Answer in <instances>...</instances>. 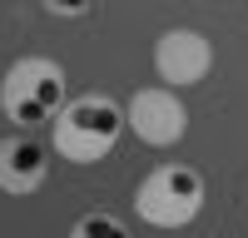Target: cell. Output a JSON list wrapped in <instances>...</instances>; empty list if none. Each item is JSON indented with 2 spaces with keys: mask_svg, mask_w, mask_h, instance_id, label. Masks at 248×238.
I'll use <instances>...</instances> for the list:
<instances>
[{
  "mask_svg": "<svg viewBox=\"0 0 248 238\" xmlns=\"http://www.w3.org/2000/svg\"><path fill=\"white\" fill-rule=\"evenodd\" d=\"M124 124L129 119L109 94H79V99H65V109L50 119V139L60 159H70V164H99L119 144Z\"/></svg>",
  "mask_w": 248,
  "mask_h": 238,
  "instance_id": "obj_1",
  "label": "cell"
},
{
  "mask_svg": "<svg viewBox=\"0 0 248 238\" xmlns=\"http://www.w3.org/2000/svg\"><path fill=\"white\" fill-rule=\"evenodd\" d=\"M134 213L149 228H184L203 213V174L189 164H159L139 178Z\"/></svg>",
  "mask_w": 248,
  "mask_h": 238,
  "instance_id": "obj_2",
  "label": "cell"
},
{
  "mask_svg": "<svg viewBox=\"0 0 248 238\" xmlns=\"http://www.w3.org/2000/svg\"><path fill=\"white\" fill-rule=\"evenodd\" d=\"M0 109L20 129L40 124V119H55L65 109V70H60V60H45V55L15 60L5 70V79H0Z\"/></svg>",
  "mask_w": 248,
  "mask_h": 238,
  "instance_id": "obj_3",
  "label": "cell"
},
{
  "mask_svg": "<svg viewBox=\"0 0 248 238\" xmlns=\"http://www.w3.org/2000/svg\"><path fill=\"white\" fill-rule=\"evenodd\" d=\"M124 119H129V129L149 149H169V144L184 139V129H189V109H184L179 89H169V85H144V89H134L129 104H124Z\"/></svg>",
  "mask_w": 248,
  "mask_h": 238,
  "instance_id": "obj_4",
  "label": "cell"
},
{
  "mask_svg": "<svg viewBox=\"0 0 248 238\" xmlns=\"http://www.w3.org/2000/svg\"><path fill=\"white\" fill-rule=\"evenodd\" d=\"M214 70V45L203 30H189V25H174L154 40V74L164 79L169 89H189L199 85L203 74Z\"/></svg>",
  "mask_w": 248,
  "mask_h": 238,
  "instance_id": "obj_5",
  "label": "cell"
},
{
  "mask_svg": "<svg viewBox=\"0 0 248 238\" xmlns=\"http://www.w3.org/2000/svg\"><path fill=\"white\" fill-rule=\"evenodd\" d=\"M45 174H50L45 144H35L30 134H10V139H0V193L30 198V193H40Z\"/></svg>",
  "mask_w": 248,
  "mask_h": 238,
  "instance_id": "obj_6",
  "label": "cell"
},
{
  "mask_svg": "<svg viewBox=\"0 0 248 238\" xmlns=\"http://www.w3.org/2000/svg\"><path fill=\"white\" fill-rule=\"evenodd\" d=\"M70 238H129V228H124L114 213H85L70 228Z\"/></svg>",
  "mask_w": 248,
  "mask_h": 238,
  "instance_id": "obj_7",
  "label": "cell"
},
{
  "mask_svg": "<svg viewBox=\"0 0 248 238\" xmlns=\"http://www.w3.org/2000/svg\"><path fill=\"white\" fill-rule=\"evenodd\" d=\"M45 10H50V15L75 20V15H90V0H45Z\"/></svg>",
  "mask_w": 248,
  "mask_h": 238,
  "instance_id": "obj_8",
  "label": "cell"
}]
</instances>
